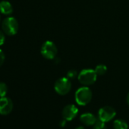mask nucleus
Wrapping results in <instances>:
<instances>
[{
  "label": "nucleus",
  "mask_w": 129,
  "mask_h": 129,
  "mask_svg": "<svg viewBox=\"0 0 129 129\" xmlns=\"http://www.w3.org/2000/svg\"><path fill=\"white\" fill-rule=\"evenodd\" d=\"M18 22L14 17H8L5 18L2 22L3 31L8 36L15 35L18 31Z\"/></svg>",
  "instance_id": "nucleus-1"
},
{
  "label": "nucleus",
  "mask_w": 129,
  "mask_h": 129,
  "mask_svg": "<svg viewBox=\"0 0 129 129\" xmlns=\"http://www.w3.org/2000/svg\"><path fill=\"white\" fill-rule=\"evenodd\" d=\"M92 96V92L89 87H82L75 92V101L80 106H86L91 101Z\"/></svg>",
  "instance_id": "nucleus-2"
},
{
  "label": "nucleus",
  "mask_w": 129,
  "mask_h": 129,
  "mask_svg": "<svg viewBox=\"0 0 129 129\" xmlns=\"http://www.w3.org/2000/svg\"><path fill=\"white\" fill-rule=\"evenodd\" d=\"M97 75L95 70L93 69H84L82 70L78 76L79 82L84 86H90L95 83L96 81Z\"/></svg>",
  "instance_id": "nucleus-3"
},
{
  "label": "nucleus",
  "mask_w": 129,
  "mask_h": 129,
  "mask_svg": "<svg viewBox=\"0 0 129 129\" xmlns=\"http://www.w3.org/2000/svg\"><path fill=\"white\" fill-rule=\"evenodd\" d=\"M55 92L61 96L69 93L72 89V83L68 78H61L58 79L54 85Z\"/></svg>",
  "instance_id": "nucleus-4"
},
{
  "label": "nucleus",
  "mask_w": 129,
  "mask_h": 129,
  "mask_svg": "<svg viewBox=\"0 0 129 129\" xmlns=\"http://www.w3.org/2000/svg\"><path fill=\"white\" fill-rule=\"evenodd\" d=\"M40 52L45 58L53 59L57 55V47L53 42L47 40L42 45Z\"/></svg>",
  "instance_id": "nucleus-5"
},
{
  "label": "nucleus",
  "mask_w": 129,
  "mask_h": 129,
  "mask_svg": "<svg viewBox=\"0 0 129 129\" xmlns=\"http://www.w3.org/2000/svg\"><path fill=\"white\" fill-rule=\"evenodd\" d=\"M116 115L115 109L112 106H103L100 109L98 112V118L103 122H108L113 119Z\"/></svg>",
  "instance_id": "nucleus-6"
},
{
  "label": "nucleus",
  "mask_w": 129,
  "mask_h": 129,
  "mask_svg": "<svg viewBox=\"0 0 129 129\" xmlns=\"http://www.w3.org/2000/svg\"><path fill=\"white\" fill-rule=\"evenodd\" d=\"M78 114V109L76 106L73 104H69L66 106L61 112L62 118L66 121H72L73 120Z\"/></svg>",
  "instance_id": "nucleus-7"
},
{
  "label": "nucleus",
  "mask_w": 129,
  "mask_h": 129,
  "mask_svg": "<svg viewBox=\"0 0 129 129\" xmlns=\"http://www.w3.org/2000/svg\"><path fill=\"white\" fill-rule=\"evenodd\" d=\"M13 109L12 100L6 96L0 97V115H7L12 112Z\"/></svg>",
  "instance_id": "nucleus-8"
},
{
  "label": "nucleus",
  "mask_w": 129,
  "mask_h": 129,
  "mask_svg": "<svg viewBox=\"0 0 129 129\" xmlns=\"http://www.w3.org/2000/svg\"><path fill=\"white\" fill-rule=\"evenodd\" d=\"M80 121L84 125L92 126L96 123L97 119H96V116L93 114L90 113V112H86V113L82 114L80 116Z\"/></svg>",
  "instance_id": "nucleus-9"
},
{
  "label": "nucleus",
  "mask_w": 129,
  "mask_h": 129,
  "mask_svg": "<svg viewBox=\"0 0 129 129\" xmlns=\"http://www.w3.org/2000/svg\"><path fill=\"white\" fill-rule=\"evenodd\" d=\"M0 13L5 15H10L13 13V7L12 4L8 1L0 2Z\"/></svg>",
  "instance_id": "nucleus-10"
},
{
  "label": "nucleus",
  "mask_w": 129,
  "mask_h": 129,
  "mask_svg": "<svg viewBox=\"0 0 129 129\" xmlns=\"http://www.w3.org/2000/svg\"><path fill=\"white\" fill-rule=\"evenodd\" d=\"M114 129H128V124L124 120L116 119L113 122Z\"/></svg>",
  "instance_id": "nucleus-11"
},
{
  "label": "nucleus",
  "mask_w": 129,
  "mask_h": 129,
  "mask_svg": "<svg viewBox=\"0 0 129 129\" xmlns=\"http://www.w3.org/2000/svg\"><path fill=\"white\" fill-rule=\"evenodd\" d=\"M95 72L97 75H103L107 72V67L105 64H99L95 69Z\"/></svg>",
  "instance_id": "nucleus-12"
},
{
  "label": "nucleus",
  "mask_w": 129,
  "mask_h": 129,
  "mask_svg": "<svg viewBox=\"0 0 129 129\" xmlns=\"http://www.w3.org/2000/svg\"><path fill=\"white\" fill-rule=\"evenodd\" d=\"M8 92V87L6 83L0 82V97H4L6 96Z\"/></svg>",
  "instance_id": "nucleus-13"
},
{
  "label": "nucleus",
  "mask_w": 129,
  "mask_h": 129,
  "mask_svg": "<svg viewBox=\"0 0 129 129\" xmlns=\"http://www.w3.org/2000/svg\"><path fill=\"white\" fill-rule=\"evenodd\" d=\"M105 123L106 122H103L99 119L93 125V129H107V127Z\"/></svg>",
  "instance_id": "nucleus-14"
},
{
  "label": "nucleus",
  "mask_w": 129,
  "mask_h": 129,
  "mask_svg": "<svg viewBox=\"0 0 129 129\" xmlns=\"http://www.w3.org/2000/svg\"><path fill=\"white\" fill-rule=\"evenodd\" d=\"M6 40V37H5V33L2 30H0V46L4 44Z\"/></svg>",
  "instance_id": "nucleus-15"
},
{
  "label": "nucleus",
  "mask_w": 129,
  "mask_h": 129,
  "mask_svg": "<svg viewBox=\"0 0 129 129\" xmlns=\"http://www.w3.org/2000/svg\"><path fill=\"white\" fill-rule=\"evenodd\" d=\"M76 75H77V72L76 71H74V70H71L67 73L68 78H74Z\"/></svg>",
  "instance_id": "nucleus-16"
},
{
  "label": "nucleus",
  "mask_w": 129,
  "mask_h": 129,
  "mask_svg": "<svg viewBox=\"0 0 129 129\" xmlns=\"http://www.w3.org/2000/svg\"><path fill=\"white\" fill-rule=\"evenodd\" d=\"M5 61V54L4 52L0 49V67H1Z\"/></svg>",
  "instance_id": "nucleus-17"
},
{
  "label": "nucleus",
  "mask_w": 129,
  "mask_h": 129,
  "mask_svg": "<svg viewBox=\"0 0 129 129\" xmlns=\"http://www.w3.org/2000/svg\"><path fill=\"white\" fill-rule=\"evenodd\" d=\"M66 119H62L61 121H60V122H59V125L61 126V127H64V125H66Z\"/></svg>",
  "instance_id": "nucleus-18"
},
{
  "label": "nucleus",
  "mask_w": 129,
  "mask_h": 129,
  "mask_svg": "<svg viewBox=\"0 0 129 129\" xmlns=\"http://www.w3.org/2000/svg\"><path fill=\"white\" fill-rule=\"evenodd\" d=\"M126 101H127V104H128V106H129V93H127V95Z\"/></svg>",
  "instance_id": "nucleus-19"
},
{
  "label": "nucleus",
  "mask_w": 129,
  "mask_h": 129,
  "mask_svg": "<svg viewBox=\"0 0 129 129\" xmlns=\"http://www.w3.org/2000/svg\"><path fill=\"white\" fill-rule=\"evenodd\" d=\"M75 129H85V128H84V127H83V126H78V127H76Z\"/></svg>",
  "instance_id": "nucleus-20"
},
{
  "label": "nucleus",
  "mask_w": 129,
  "mask_h": 129,
  "mask_svg": "<svg viewBox=\"0 0 129 129\" xmlns=\"http://www.w3.org/2000/svg\"><path fill=\"white\" fill-rule=\"evenodd\" d=\"M0 18H1V16H0Z\"/></svg>",
  "instance_id": "nucleus-21"
}]
</instances>
